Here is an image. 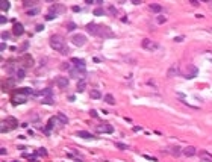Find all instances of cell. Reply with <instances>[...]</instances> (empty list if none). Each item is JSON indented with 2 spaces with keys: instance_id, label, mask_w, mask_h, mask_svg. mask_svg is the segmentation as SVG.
I'll list each match as a JSON object with an SVG mask.
<instances>
[{
  "instance_id": "20",
  "label": "cell",
  "mask_w": 212,
  "mask_h": 162,
  "mask_svg": "<svg viewBox=\"0 0 212 162\" xmlns=\"http://www.w3.org/2000/svg\"><path fill=\"white\" fill-rule=\"evenodd\" d=\"M56 121H58V117H52V118L49 120V124H47V127H46V132H47V133L56 126Z\"/></svg>"
},
{
  "instance_id": "15",
  "label": "cell",
  "mask_w": 212,
  "mask_h": 162,
  "mask_svg": "<svg viewBox=\"0 0 212 162\" xmlns=\"http://www.w3.org/2000/svg\"><path fill=\"white\" fill-rule=\"evenodd\" d=\"M64 11V6L62 5H59V3H53L52 6H50V12H53L55 15H58L59 12H62Z\"/></svg>"
},
{
  "instance_id": "25",
  "label": "cell",
  "mask_w": 212,
  "mask_h": 162,
  "mask_svg": "<svg viewBox=\"0 0 212 162\" xmlns=\"http://www.w3.org/2000/svg\"><path fill=\"white\" fill-rule=\"evenodd\" d=\"M27 17H35V15H38L39 14V6L38 8H32V9H27Z\"/></svg>"
},
{
  "instance_id": "14",
  "label": "cell",
  "mask_w": 212,
  "mask_h": 162,
  "mask_svg": "<svg viewBox=\"0 0 212 162\" xmlns=\"http://www.w3.org/2000/svg\"><path fill=\"white\" fill-rule=\"evenodd\" d=\"M76 135H77V136H80V138H83V139H96V136H94V135H91L89 132H85V130H77V132H76Z\"/></svg>"
},
{
  "instance_id": "47",
  "label": "cell",
  "mask_w": 212,
  "mask_h": 162,
  "mask_svg": "<svg viewBox=\"0 0 212 162\" xmlns=\"http://www.w3.org/2000/svg\"><path fill=\"white\" fill-rule=\"evenodd\" d=\"M43 29H44V26H41V24L36 26V31H43Z\"/></svg>"
},
{
  "instance_id": "17",
  "label": "cell",
  "mask_w": 212,
  "mask_h": 162,
  "mask_svg": "<svg viewBox=\"0 0 212 162\" xmlns=\"http://www.w3.org/2000/svg\"><path fill=\"white\" fill-rule=\"evenodd\" d=\"M23 61H24V62H23V68H27V67L31 68V67H33V59H32L31 55H26V56L23 58Z\"/></svg>"
},
{
  "instance_id": "24",
  "label": "cell",
  "mask_w": 212,
  "mask_h": 162,
  "mask_svg": "<svg viewBox=\"0 0 212 162\" xmlns=\"http://www.w3.org/2000/svg\"><path fill=\"white\" fill-rule=\"evenodd\" d=\"M70 76H71V77H74V79H77V77H83L85 74H83V73H80L79 70H76V68H74V70H70Z\"/></svg>"
},
{
  "instance_id": "3",
  "label": "cell",
  "mask_w": 212,
  "mask_h": 162,
  "mask_svg": "<svg viewBox=\"0 0 212 162\" xmlns=\"http://www.w3.org/2000/svg\"><path fill=\"white\" fill-rule=\"evenodd\" d=\"M71 64L76 67V70H79L80 73L85 74V70H86V62L83 61V59H77V58H71V61H70Z\"/></svg>"
},
{
  "instance_id": "19",
  "label": "cell",
  "mask_w": 212,
  "mask_h": 162,
  "mask_svg": "<svg viewBox=\"0 0 212 162\" xmlns=\"http://www.w3.org/2000/svg\"><path fill=\"white\" fill-rule=\"evenodd\" d=\"M24 76H26V70H24V68H18L15 76H14V79H15V80H23Z\"/></svg>"
},
{
  "instance_id": "39",
  "label": "cell",
  "mask_w": 212,
  "mask_h": 162,
  "mask_svg": "<svg viewBox=\"0 0 212 162\" xmlns=\"http://www.w3.org/2000/svg\"><path fill=\"white\" fill-rule=\"evenodd\" d=\"M164 21H167V17H164V15L158 17V23H164Z\"/></svg>"
},
{
  "instance_id": "6",
  "label": "cell",
  "mask_w": 212,
  "mask_h": 162,
  "mask_svg": "<svg viewBox=\"0 0 212 162\" xmlns=\"http://www.w3.org/2000/svg\"><path fill=\"white\" fill-rule=\"evenodd\" d=\"M197 74H198V68L194 67V65H186V71H185V77L186 79H193V77H196Z\"/></svg>"
},
{
  "instance_id": "4",
  "label": "cell",
  "mask_w": 212,
  "mask_h": 162,
  "mask_svg": "<svg viewBox=\"0 0 212 162\" xmlns=\"http://www.w3.org/2000/svg\"><path fill=\"white\" fill-rule=\"evenodd\" d=\"M141 46H143V49H146V50H156L158 47H159V44H156L155 41H152L150 38H144L143 41H141Z\"/></svg>"
},
{
  "instance_id": "1",
  "label": "cell",
  "mask_w": 212,
  "mask_h": 162,
  "mask_svg": "<svg viewBox=\"0 0 212 162\" xmlns=\"http://www.w3.org/2000/svg\"><path fill=\"white\" fill-rule=\"evenodd\" d=\"M49 43H50V47L53 50H56V52H59V53H62V55H68L70 50H68L65 41H64V38H62L61 35H52Z\"/></svg>"
},
{
  "instance_id": "31",
  "label": "cell",
  "mask_w": 212,
  "mask_h": 162,
  "mask_svg": "<svg viewBox=\"0 0 212 162\" xmlns=\"http://www.w3.org/2000/svg\"><path fill=\"white\" fill-rule=\"evenodd\" d=\"M170 151H171L173 155H176V156H177V155H180V147H179V146L171 147V148H170Z\"/></svg>"
},
{
  "instance_id": "36",
  "label": "cell",
  "mask_w": 212,
  "mask_h": 162,
  "mask_svg": "<svg viewBox=\"0 0 212 162\" xmlns=\"http://www.w3.org/2000/svg\"><path fill=\"white\" fill-rule=\"evenodd\" d=\"M67 29H68V31H74V29H76V24H74L73 21H70V23L67 24Z\"/></svg>"
},
{
  "instance_id": "16",
  "label": "cell",
  "mask_w": 212,
  "mask_h": 162,
  "mask_svg": "<svg viewBox=\"0 0 212 162\" xmlns=\"http://www.w3.org/2000/svg\"><path fill=\"white\" fill-rule=\"evenodd\" d=\"M182 153H183L185 156H194V155L197 153V150H196V147L188 146V147H185V148L182 150Z\"/></svg>"
},
{
  "instance_id": "23",
  "label": "cell",
  "mask_w": 212,
  "mask_h": 162,
  "mask_svg": "<svg viewBox=\"0 0 212 162\" xmlns=\"http://www.w3.org/2000/svg\"><path fill=\"white\" fill-rule=\"evenodd\" d=\"M89 97L94 98V100H98V98H102V93L97 91V89H91L89 91Z\"/></svg>"
},
{
  "instance_id": "40",
  "label": "cell",
  "mask_w": 212,
  "mask_h": 162,
  "mask_svg": "<svg viewBox=\"0 0 212 162\" xmlns=\"http://www.w3.org/2000/svg\"><path fill=\"white\" fill-rule=\"evenodd\" d=\"M38 155H43V156H46V155H47V151H46L44 148H38Z\"/></svg>"
},
{
  "instance_id": "46",
  "label": "cell",
  "mask_w": 212,
  "mask_h": 162,
  "mask_svg": "<svg viewBox=\"0 0 212 162\" xmlns=\"http://www.w3.org/2000/svg\"><path fill=\"white\" fill-rule=\"evenodd\" d=\"M0 49H2V50H6V44H5V43H2V44H0Z\"/></svg>"
},
{
  "instance_id": "29",
  "label": "cell",
  "mask_w": 212,
  "mask_h": 162,
  "mask_svg": "<svg viewBox=\"0 0 212 162\" xmlns=\"http://www.w3.org/2000/svg\"><path fill=\"white\" fill-rule=\"evenodd\" d=\"M105 102H106L108 105H114V103H115V98L112 97V94H106V96H105Z\"/></svg>"
},
{
  "instance_id": "21",
  "label": "cell",
  "mask_w": 212,
  "mask_h": 162,
  "mask_svg": "<svg viewBox=\"0 0 212 162\" xmlns=\"http://www.w3.org/2000/svg\"><path fill=\"white\" fill-rule=\"evenodd\" d=\"M39 97H53V89H52V88H44V89H41Z\"/></svg>"
},
{
  "instance_id": "33",
  "label": "cell",
  "mask_w": 212,
  "mask_h": 162,
  "mask_svg": "<svg viewBox=\"0 0 212 162\" xmlns=\"http://www.w3.org/2000/svg\"><path fill=\"white\" fill-rule=\"evenodd\" d=\"M94 15H105V9L103 8H96L94 9Z\"/></svg>"
},
{
  "instance_id": "43",
  "label": "cell",
  "mask_w": 212,
  "mask_h": 162,
  "mask_svg": "<svg viewBox=\"0 0 212 162\" xmlns=\"http://www.w3.org/2000/svg\"><path fill=\"white\" fill-rule=\"evenodd\" d=\"M0 23H2V24H5V23H6V17L2 15V18H0Z\"/></svg>"
},
{
  "instance_id": "26",
  "label": "cell",
  "mask_w": 212,
  "mask_h": 162,
  "mask_svg": "<svg viewBox=\"0 0 212 162\" xmlns=\"http://www.w3.org/2000/svg\"><path fill=\"white\" fill-rule=\"evenodd\" d=\"M85 86H86V82L83 80H79L77 82V86H76V89H77V93H82V91H85Z\"/></svg>"
},
{
  "instance_id": "5",
  "label": "cell",
  "mask_w": 212,
  "mask_h": 162,
  "mask_svg": "<svg viewBox=\"0 0 212 162\" xmlns=\"http://www.w3.org/2000/svg\"><path fill=\"white\" fill-rule=\"evenodd\" d=\"M71 43H73L74 46H77V47H82V46L86 43V38H85V35H82V33H74V35L71 36Z\"/></svg>"
},
{
  "instance_id": "30",
  "label": "cell",
  "mask_w": 212,
  "mask_h": 162,
  "mask_svg": "<svg viewBox=\"0 0 212 162\" xmlns=\"http://www.w3.org/2000/svg\"><path fill=\"white\" fill-rule=\"evenodd\" d=\"M0 8H2V11H8V9H9V2L3 0V2L0 3Z\"/></svg>"
},
{
  "instance_id": "27",
  "label": "cell",
  "mask_w": 212,
  "mask_h": 162,
  "mask_svg": "<svg viewBox=\"0 0 212 162\" xmlns=\"http://www.w3.org/2000/svg\"><path fill=\"white\" fill-rule=\"evenodd\" d=\"M56 117H58V120H59L62 124H67V123H68V117H67V115H64L62 112H59Z\"/></svg>"
},
{
  "instance_id": "8",
  "label": "cell",
  "mask_w": 212,
  "mask_h": 162,
  "mask_svg": "<svg viewBox=\"0 0 212 162\" xmlns=\"http://www.w3.org/2000/svg\"><path fill=\"white\" fill-rule=\"evenodd\" d=\"M85 27H86V32L88 33L96 35V36L98 35V31H100V26H98V24H96V23H88Z\"/></svg>"
},
{
  "instance_id": "12",
  "label": "cell",
  "mask_w": 212,
  "mask_h": 162,
  "mask_svg": "<svg viewBox=\"0 0 212 162\" xmlns=\"http://www.w3.org/2000/svg\"><path fill=\"white\" fill-rule=\"evenodd\" d=\"M12 33L17 35V36H21V35L24 33V27H23V24H21V23H15L14 27H12Z\"/></svg>"
},
{
  "instance_id": "9",
  "label": "cell",
  "mask_w": 212,
  "mask_h": 162,
  "mask_svg": "<svg viewBox=\"0 0 212 162\" xmlns=\"http://www.w3.org/2000/svg\"><path fill=\"white\" fill-rule=\"evenodd\" d=\"M97 36H102V38H112V36H114V33L111 32L106 26H100V31H98Z\"/></svg>"
},
{
  "instance_id": "10",
  "label": "cell",
  "mask_w": 212,
  "mask_h": 162,
  "mask_svg": "<svg viewBox=\"0 0 212 162\" xmlns=\"http://www.w3.org/2000/svg\"><path fill=\"white\" fill-rule=\"evenodd\" d=\"M27 96L26 94H21V93H18L17 91L15 97H14V100H12V105H20V103H24V102H27Z\"/></svg>"
},
{
  "instance_id": "45",
  "label": "cell",
  "mask_w": 212,
  "mask_h": 162,
  "mask_svg": "<svg viewBox=\"0 0 212 162\" xmlns=\"http://www.w3.org/2000/svg\"><path fill=\"white\" fill-rule=\"evenodd\" d=\"M73 11H74V12H79V11H80V8H79V6H73Z\"/></svg>"
},
{
  "instance_id": "18",
  "label": "cell",
  "mask_w": 212,
  "mask_h": 162,
  "mask_svg": "<svg viewBox=\"0 0 212 162\" xmlns=\"http://www.w3.org/2000/svg\"><path fill=\"white\" fill-rule=\"evenodd\" d=\"M198 156H200L205 162H212V155H211V153H208V151H205V150L198 151Z\"/></svg>"
},
{
  "instance_id": "37",
  "label": "cell",
  "mask_w": 212,
  "mask_h": 162,
  "mask_svg": "<svg viewBox=\"0 0 212 162\" xmlns=\"http://www.w3.org/2000/svg\"><path fill=\"white\" fill-rule=\"evenodd\" d=\"M9 35H11V33H9V32H3V33H2V39H3V41H6V39H9Z\"/></svg>"
},
{
  "instance_id": "28",
  "label": "cell",
  "mask_w": 212,
  "mask_h": 162,
  "mask_svg": "<svg viewBox=\"0 0 212 162\" xmlns=\"http://www.w3.org/2000/svg\"><path fill=\"white\" fill-rule=\"evenodd\" d=\"M23 6H24V8H29V9H32V6L38 8V2H23Z\"/></svg>"
},
{
  "instance_id": "34",
  "label": "cell",
  "mask_w": 212,
  "mask_h": 162,
  "mask_svg": "<svg viewBox=\"0 0 212 162\" xmlns=\"http://www.w3.org/2000/svg\"><path fill=\"white\" fill-rule=\"evenodd\" d=\"M108 12H109L111 15H117V9H115L112 5H109V6H108Z\"/></svg>"
},
{
  "instance_id": "2",
  "label": "cell",
  "mask_w": 212,
  "mask_h": 162,
  "mask_svg": "<svg viewBox=\"0 0 212 162\" xmlns=\"http://www.w3.org/2000/svg\"><path fill=\"white\" fill-rule=\"evenodd\" d=\"M18 121H17L14 117H8V118H5L3 121H2V133H5V132H9V130L15 129Z\"/></svg>"
},
{
  "instance_id": "38",
  "label": "cell",
  "mask_w": 212,
  "mask_h": 162,
  "mask_svg": "<svg viewBox=\"0 0 212 162\" xmlns=\"http://www.w3.org/2000/svg\"><path fill=\"white\" fill-rule=\"evenodd\" d=\"M115 146L118 147V148H120V150H126V148H127V146H124V144H120V143H117V144H115Z\"/></svg>"
},
{
  "instance_id": "13",
  "label": "cell",
  "mask_w": 212,
  "mask_h": 162,
  "mask_svg": "<svg viewBox=\"0 0 212 162\" xmlns=\"http://www.w3.org/2000/svg\"><path fill=\"white\" fill-rule=\"evenodd\" d=\"M179 76V67L177 65H171L167 71V77H176Z\"/></svg>"
},
{
  "instance_id": "48",
  "label": "cell",
  "mask_w": 212,
  "mask_h": 162,
  "mask_svg": "<svg viewBox=\"0 0 212 162\" xmlns=\"http://www.w3.org/2000/svg\"><path fill=\"white\" fill-rule=\"evenodd\" d=\"M132 3H133V5H139L141 2H139V0H132Z\"/></svg>"
},
{
  "instance_id": "7",
  "label": "cell",
  "mask_w": 212,
  "mask_h": 162,
  "mask_svg": "<svg viewBox=\"0 0 212 162\" xmlns=\"http://www.w3.org/2000/svg\"><path fill=\"white\" fill-rule=\"evenodd\" d=\"M96 130H97L98 133H112V132H114V127H112L109 123H102L100 126L96 127Z\"/></svg>"
},
{
  "instance_id": "44",
  "label": "cell",
  "mask_w": 212,
  "mask_h": 162,
  "mask_svg": "<svg viewBox=\"0 0 212 162\" xmlns=\"http://www.w3.org/2000/svg\"><path fill=\"white\" fill-rule=\"evenodd\" d=\"M89 114H91V117H94V118L97 117V112H96V111H89Z\"/></svg>"
},
{
  "instance_id": "11",
  "label": "cell",
  "mask_w": 212,
  "mask_h": 162,
  "mask_svg": "<svg viewBox=\"0 0 212 162\" xmlns=\"http://www.w3.org/2000/svg\"><path fill=\"white\" fill-rule=\"evenodd\" d=\"M68 83H70V80L67 79L65 76H58V77H56V85H58L59 88H62V89L68 86Z\"/></svg>"
},
{
  "instance_id": "42",
  "label": "cell",
  "mask_w": 212,
  "mask_h": 162,
  "mask_svg": "<svg viewBox=\"0 0 212 162\" xmlns=\"http://www.w3.org/2000/svg\"><path fill=\"white\" fill-rule=\"evenodd\" d=\"M55 14H50V15H46V20H52V18H55Z\"/></svg>"
},
{
  "instance_id": "22",
  "label": "cell",
  "mask_w": 212,
  "mask_h": 162,
  "mask_svg": "<svg viewBox=\"0 0 212 162\" xmlns=\"http://www.w3.org/2000/svg\"><path fill=\"white\" fill-rule=\"evenodd\" d=\"M150 11L155 12V14H159V12H162V6L158 5V3H152L150 5Z\"/></svg>"
},
{
  "instance_id": "41",
  "label": "cell",
  "mask_w": 212,
  "mask_h": 162,
  "mask_svg": "<svg viewBox=\"0 0 212 162\" xmlns=\"http://www.w3.org/2000/svg\"><path fill=\"white\" fill-rule=\"evenodd\" d=\"M61 68H62V70H70V64H68V62H65V64L61 65Z\"/></svg>"
},
{
  "instance_id": "35",
  "label": "cell",
  "mask_w": 212,
  "mask_h": 162,
  "mask_svg": "<svg viewBox=\"0 0 212 162\" xmlns=\"http://www.w3.org/2000/svg\"><path fill=\"white\" fill-rule=\"evenodd\" d=\"M27 47H29V41H24V43L21 44V47H20V52H26Z\"/></svg>"
},
{
  "instance_id": "32",
  "label": "cell",
  "mask_w": 212,
  "mask_h": 162,
  "mask_svg": "<svg viewBox=\"0 0 212 162\" xmlns=\"http://www.w3.org/2000/svg\"><path fill=\"white\" fill-rule=\"evenodd\" d=\"M43 103H47V105H52L53 103V97H41L39 98Z\"/></svg>"
}]
</instances>
